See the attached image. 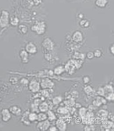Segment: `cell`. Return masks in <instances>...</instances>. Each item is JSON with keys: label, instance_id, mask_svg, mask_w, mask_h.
Masks as SVG:
<instances>
[{"label": "cell", "instance_id": "1", "mask_svg": "<svg viewBox=\"0 0 114 131\" xmlns=\"http://www.w3.org/2000/svg\"><path fill=\"white\" fill-rule=\"evenodd\" d=\"M46 26L44 23L39 22L32 27V31L34 32L38 35H43L46 31Z\"/></svg>", "mask_w": 114, "mask_h": 131}, {"label": "cell", "instance_id": "17", "mask_svg": "<svg viewBox=\"0 0 114 131\" xmlns=\"http://www.w3.org/2000/svg\"><path fill=\"white\" fill-rule=\"evenodd\" d=\"M48 119V116L44 113H40L37 115V121L38 122H41L46 120Z\"/></svg>", "mask_w": 114, "mask_h": 131}, {"label": "cell", "instance_id": "19", "mask_svg": "<svg viewBox=\"0 0 114 131\" xmlns=\"http://www.w3.org/2000/svg\"><path fill=\"white\" fill-rule=\"evenodd\" d=\"M48 119L50 121H52L56 119V117L53 112L51 111H48Z\"/></svg>", "mask_w": 114, "mask_h": 131}, {"label": "cell", "instance_id": "18", "mask_svg": "<svg viewBox=\"0 0 114 131\" xmlns=\"http://www.w3.org/2000/svg\"><path fill=\"white\" fill-rule=\"evenodd\" d=\"M19 32L22 34H26L28 32V28L24 25H20L19 26Z\"/></svg>", "mask_w": 114, "mask_h": 131}, {"label": "cell", "instance_id": "10", "mask_svg": "<svg viewBox=\"0 0 114 131\" xmlns=\"http://www.w3.org/2000/svg\"><path fill=\"white\" fill-rule=\"evenodd\" d=\"M43 47L47 50H51L53 48V43L49 38L45 39L42 43Z\"/></svg>", "mask_w": 114, "mask_h": 131}, {"label": "cell", "instance_id": "31", "mask_svg": "<svg viewBox=\"0 0 114 131\" xmlns=\"http://www.w3.org/2000/svg\"><path fill=\"white\" fill-rule=\"evenodd\" d=\"M98 94L100 96H104V89H103L102 88H100L98 90Z\"/></svg>", "mask_w": 114, "mask_h": 131}, {"label": "cell", "instance_id": "20", "mask_svg": "<svg viewBox=\"0 0 114 131\" xmlns=\"http://www.w3.org/2000/svg\"><path fill=\"white\" fill-rule=\"evenodd\" d=\"M98 113L99 116L101 118H106L108 115V111L105 109H100Z\"/></svg>", "mask_w": 114, "mask_h": 131}, {"label": "cell", "instance_id": "16", "mask_svg": "<svg viewBox=\"0 0 114 131\" xmlns=\"http://www.w3.org/2000/svg\"><path fill=\"white\" fill-rule=\"evenodd\" d=\"M86 109L85 107H81L79 110V114L80 117L83 119H86Z\"/></svg>", "mask_w": 114, "mask_h": 131}, {"label": "cell", "instance_id": "7", "mask_svg": "<svg viewBox=\"0 0 114 131\" xmlns=\"http://www.w3.org/2000/svg\"><path fill=\"white\" fill-rule=\"evenodd\" d=\"M56 125L57 129H59L60 131H65L66 129V123L62 120H57L56 121Z\"/></svg>", "mask_w": 114, "mask_h": 131}, {"label": "cell", "instance_id": "14", "mask_svg": "<svg viewBox=\"0 0 114 131\" xmlns=\"http://www.w3.org/2000/svg\"><path fill=\"white\" fill-rule=\"evenodd\" d=\"M108 3V1L105 0H98L95 2V4L99 7H104Z\"/></svg>", "mask_w": 114, "mask_h": 131}, {"label": "cell", "instance_id": "23", "mask_svg": "<svg viewBox=\"0 0 114 131\" xmlns=\"http://www.w3.org/2000/svg\"><path fill=\"white\" fill-rule=\"evenodd\" d=\"M19 23V19L16 17H12L10 19V23L13 26H16Z\"/></svg>", "mask_w": 114, "mask_h": 131}, {"label": "cell", "instance_id": "15", "mask_svg": "<svg viewBox=\"0 0 114 131\" xmlns=\"http://www.w3.org/2000/svg\"><path fill=\"white\" fill-rule=\"evenodd\" d=\"M28 118L30 122H34L37 120V114L35 113H32L29 114Z\"/></svg>", "mask_w": 114, "mask_h": 131}, {"label": "cell", "instance_id": "13", "mask_svg": "<svg viewBox=\"0 0 114 131\" xmlns=\"http://www.w3.org/2000/svg\"><path fill=\"white\" fill-rule=\"evenodd\" d=\"M38 108L40 111L41 112H46L48 111L49 109V106L46 102H43L39 104Z\"/></svg>", "mask_w": 114, "mask_h": 131}, {"label": "cell", "instance_id": "34", "mask_svg": "<svg viewBox=\"0 0 114 131\" xmlns=\"http://www.w3.org/2000/svg\"><path fill=\"white\" fill-rule=\"evenodd\" d=\"M110 51H111V53L112 54H114V45H112L111 47H110Z\"/></svg>", "mask_w": 114, "mask_h": 131}, {"label": "cell", "instance_id": "3", "mask_svg": "<svg viewBox=\"0 0 114 131\" xmlns=\"http://www.w3.org/2000/svg\"><path fill=\"white\" fill-rule=\"evenodd\" d=\"M25 51L30 54H35L37 53L38 49L36 45L32 42H29L25 45Z\"/></svg>", "mask_w": 114, "mask_h": 131}, {"label": "cell", "instance_id": "26", "mask_svg": "<svg viewBox=\"0 0 114 131\" xmlns=\"http://www.w3.org/2000/svg\"><path fill=\"white\" fill-rule=\"evenodd\" d=\"M80 25L82 26L83 27H87L89 26V22L85 20H82L80 22Z\"/></svg>", "mask_w": 114, "mask_h": 131}, {"label": "cell", "instance_id": "12", "mask_svg": "<svg viewBox=\"0 0 114 131\" xmlns=\"http://www.w3.org/2000/svg\"><path fill=\"white\" fill-rule=\"evenodd\" d=\"M54 85V83L48 79H45L42 80L41 86L43 88H50Z\"/></svg>", "mask_w": 114, "mask_h": 131}, {"label": "cell", "instance_id": "32", "mask_svg": "<svg viewBox=\"0 0 114 131\" xmlns=\"http://www.w3.org/2000/svg\"><path fill=\"white\" fill-rule=\"evenodd\" d=\"M90 81V78L89 77L87 76H86L84 77L83 78V81L84 82V83H89Z\"/></svg>", "mask_w": 114, "mask_h": 131}, {"label": "cell", "instance_id": "4", "mask_svg": "<svg viewBox=\"0 0 114 131\" xmlns=\"http://www.w3.org/2000/svg\"><path fill=\"white\" fill-rule=\"evenodd\" d=\"M50 123L48 120H46L43 121L39 122L38 123L36 128L39 131H46L50 127Z\"/></svg>", "mask_w": 114, "mask_h": 131}, {"label": "cell", "instance_id": "5", "mask_svg": "<svg viewBox=\"0 0 114 131\" xmlns=\"http://www.w3.org/2000/svg\"><path fill=\"white\" fill-rule=\"evenodd\" d=\"M1 119L4 122H7L10 121L11 118V114L9 109H2L1 111Z\"/></svg>", "mask_w": 114, "mask_h": 131}, {"label": "cell", "instance_id": "22", "mask_svg": "<svg viewBox=\"0 0 114 131\" xmlns=\"http://www.w3.org/2000/svg\"><path fill=\"white\" fill-rule=\"evenodd\" d=\"M62 98L60 96H57L54 97L53 99V102L54 104L55 105H57L60 103L62 101Z\"/></svg>", "mask_w": 114, "mask_h": 131}, {"label": "cell", "instance_id": "9", "mask_svg": "<svg viewBox=\"0 0 114 131\" xmlns=\"http://www.w3.org/2000/svg\"><path fill=\"white\" fill-rule=\"evenodd\" d=\"M19 57L21 59V61L24 63H26L28 62L29 55L25 50H22L19 52Z\"/></svg>", "mask_w": 114, "mask_h": 131}, {"label": "cell", "instance_id": "27", "mask_svg": "<svg viewBox=\"0 0 114 131\" xmlns=\"http://www.w3.org/2000/svg\"><path fill=\"white\" fill-rule=\"evenodd\" d=\"M108 95L107 97H106L107 99L109 100V101H114V93H109V94H107Z\"/></svg>", "mask_w": 114, "mask_h": 131}, {"label": "cell", "instance_id": "8", "mask_svg": "<svg viewBox=\"0 0 114 131\" xmlns=\"http://www.w3.org/2000/svg\"><path fill=\"white\" fill-rule=\"evenodd\" d=\"M9 110L11 113L16 116H19L22 113V109L17 106H14L11 107Z\"/></svg>", "mask_w": 114, "mask_h": 131}, {"label": "cell", "instance_id": "24", "mask_svg": "<svg viewBox=\"0 0 114 131\" xmlns=\"http://www.w3.org/2000/svg\"><path fill=\"white\" fill-rule=\"evenodd\" d=\"M57 113L61 114H66L68 113V110L65 108L63 107H60L57 110Z\"/></svg>", "mask_w": 114, "mask_h": 131}, {"label": "cell", "instance_id": "11", "mask_svg": "<svg viewBox=\"0 0 114 131\" xmlns=\"http://www.w3.org/2000/svg\"><path fill=\"white\" fill-rule=\"evenodd\" d=\"M73 39L75 42H81L83 39L82 33L80 31H76L73 34Z\"/></svg>", "mask_w": 114, "mask_h": 131}, {"label": "cell", "instance_id": "21", "mask_svg": "<svg viewBox=\"0 0 114 131\" xmlns=\"http://www.w3.org/2000/svg\"><path fill=\"white\" fill-rule=\"evenodd\" d=\"M64 72L63 68L62 66H58L54 69V73L56 75H60Z\"/></svg>", "mask_w": 114, "mask_h": 131}, {"label": "cell", "instance_id": "28", "mask_svg": "<svg viewBox=\"0 0 114 131\" xmlns=\"http://www.w3.org/2000/svg\"><path fill=\"white\" fill-rule=\"evenodd\" d=\"M85 91L87 94L91 93V92L92 91V89L91 86H86V88H85Z\"/></svg>", "mask_w": 114, "mask_h": 131}, {"label": "cell", "instance_id": "30", "mask_svg": "<svg viewBox=\"0 0 114 131\" xmlns=\"http://www.w3.org/2000/svg\"><path fill=\"white\" fill-rule=\"evenodd\" d=\"M93 106H95V107H99L100 106L102 105V103L101 102H100L98 100H95L92 102Z\"/></svg>", "mask_w": 114, "mask_h": 131}, {"label": "cell", "instance_id": "25", "mask_svg": "<svg viewBox=\"0 0 114 131\" xmlns=\"http://www.w3.org/2000/svg\"><path fill=\"white\" fill-rule=\"evenodd\" d=\"M94 57H95L96 58H100L102 56L101 51L100 50H95L94 53Z\"/></svg>", "mask_w": 114, "mask_h": 131}, {"label": "cell", "instance_id": "2", "mask_svg": "<svg viewBox=\"0 0 114 131\" xmlns=\"http://www.w3.org/2000/svg\"><path fill=\"white\" fill-rule=\"evenodd\" d=\"M9 22V13L6 10H3L0 16V27H5Z\"/></svg>", "mask_w": 114, "mask_h": 131}, {"label": "cell", "instance_id": "6", "mask_svg": "<svg viewBox=\"0 0 114 131\" xmlns=\"http://www.w3.org/2000/svg\"><path fill=\"white\" fill-rule=\"evenodd\" d=\"M39 84L36 80H33L30 82L29 85V89L33 92L38 91L39 90Z\"/></svg>", "mask_w": 114, "mask_h": 131}, {"label": "cell", "instance_id": "29", "mask_svg": "<svg viewBox=\"0 0 114 131\" xmlns=\"http://www.w3.org/2000/svg\"><path fill=\"white\" fill-rule=\"evenodd\" d=\"M86 56H87V58H88L89 59H92L94 57V53H92V52H89L87 54Z\"/></svg>", "mask_w": 114, "mask_h": 131}, {"label": "cell", "instance_id": "33", "mask_svg": "<svg viewBox=\"0 0 114 131\" xmlns=\"http://www.w3.org/2000/svg\"><path fill=\"white\" fill-rule=\"evenodd\" d=\"M49 131H57V127L54 126H52L49 128Z\"/></svg>", "mask_w": 114, "mask_h": 131}]
</instances>
